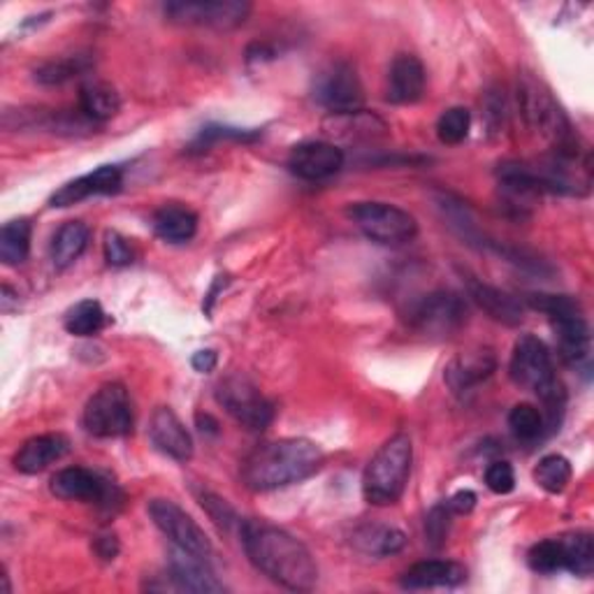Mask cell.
<instances>
[{"instance_id": "17", "label": "cell", "mask_w": 594, "mask_h": 594, "mask_svg": "<svg viewBox=\"0 0 594 594\" xmlns=\"http://www.w3.org/2000/svg\"><path fill=\"white\" fill-rule=\"evenodd\" d=\"M167 578L172 583V590L180 592H226V585L212 572L209 560L191 555L180 549H175L170 555Z\"/></svg>"}, {"instance_id": "4", "label": "cell", "mask_w": 594, "mask_h": 594, "mask_svg": "<svg viewBox=\"0 0 594 594\" xmlns=\"http://www.w3.org/2000/svg\"><path fill=\"white\" fill-rule=\"evenodd\" d=\"M518 107L528 126L551 142L555 158L583 161L572 123L546 86L534 78H523V82L518 84Z\"/></svg>"}, {"instance_id": "13", "label": "cell", "mask_w": 594, "mask_h": 594, "mask_svg": "<svg viewBox=\"0 0 594 594\" xmlns=\"http://www.w3.org/2000/svg\"><path fill=\"white\" fill-rule=\"evenodd\" d=\"M409 316L420 332L449 337L464 326L467 305L453 290H437L423 297Z\"/></svg>"}, {"instance_id": "27", "label": "cell", "mask_w": 594, "mask_h": 594, "mask_svg": "<svg viewBox=\"0 0 594 594\" xmlns=\"http://www.w3.org/2000/svg\"><path fill=\"white\" fill-rule=\"evenodd\" d=\"M80 110L93 123H105L121 110V98L114 86L105 82H89L80 89Z\"/></svg>"}, {"instance_id": "29", "label": "cell", "mask_w": 594, "mask_h": 594, "mask_svg": "<svg viewBox=\"0 0 594 594\" xmlns=\"http://www.w3.org/2000/svg\"><path fill=\"white\" fill-rule=\"evenodd\" d=\"M562 555H564V572L574 576H592L594 572V539L590 532L562 534Z\"/></svg>"}, {"instance_id": "1", "label": "cell", "mask_w": 594, "mask_h": 594, "mask_svg": "<svg viewBox=\"0 0 594 594\" xmlns=\"http://www.w3.org/2000/svg\"><path fill=\"white\" fill-rule=\"evenodd\" d=\"M239 539L246 557L269 581L293 592H309L318 583L314 555L290 532L265 520H239Z\"/></svg>"}, {"instance_id": "30", "label": "cell", "mask_w": 594, "mask_h": 594, "mask_svg": "<svg viewBox=\"0 0 594 594\" xmlns=\"http://www.w3.org/2000/svg\"><path fill=\"white\" fill-rule=\"evenodd\" d=\"M91 65H93V61L89 57H82V54L47 61V63L35 68L33 80L42 86H59V84H65L74 78H80V74L89 72Z\"/></svg>"}, {"instance_id": "36", "label": "cell", "mask_w": 594, "mask_h": 594, "mask_svg": "<svg viewBox=\"0 0 594 594\" xmlns=\"http://www.w3.org/2000/svg\"><path fill=\"white\" fill-rule=\"evenodd\" d=\"M451 515L453 511L449 509V504H437L430 513H428V520H426V534H428V541L432 543L434 549L443 546L445 536H449V530H451Z\"/></svg>"}, {"instance_id": "5", "label": "cell", "mask_w": 594, "mask_h": 594, "mask_svg": "<svg viewBox=\"0 0 594 594\" xmlns=\"http://www.w3.org/2000/svg\"><path fill=\"white\" fill-rule=\"evenodd\" d=\"M413 464L411 437H390L369 460L362 477V494L371 506H392L402 500Z\"/></svg>"}, {"instance_id": "16", "label": "cell", "mask_w": 594, "mask_h": 594, "mask_svg": "<svg viewBox=\"0 0 594 594\" xmlns=\"http://www.w3.org/2000/svg\"><path fill=\"white\" fill-rule=\"evenodd\" d=\"M123 186V172L116 165H103L84 177H78L61 186L52 197L49 205L52 207H72L82 201H89L93 195H114Z\"/></svg>"}, {"instance_id": "25", "label": "cell", "mask_w": 594, "mask_h": 594, "mask_svg": "<svg viewBox=\"0 0 594 594\" xmlns=\"http://www.w3.org/2000/svg\"><path fill=\"white\" fill-rule=\"evenodd\" d=\"M91 239V231L82 221H68L57 231L52 246H49V258L57 269H68L72 263H78L86 252Z\"/></svg>"}, {"instance_id": "21", "label": "cell", "mask_w": 594, "mask_h": 594, "mask_svg": "<svg viewBox=\"0 0 594 594\" xmlns=\"http://www.w3.org/2000/svg\"><path fill=\"white\" fill-rule=\"evenodd\" d=\"M68 439L63 434H40L29 439L14 455V467L21 474H40L49 464L59 462L68 453Z\"/></svg>"}, {"instance_id": "2", "label": "cell", "mask_w": 594, "mask_h": 594, "mask_svg": "<svg viewBox=\"0 0 594 594\" xmlns=\"http://www.w3.org/2000/svg\"><path fill=\"white\" fill-rule=\"evenodd\" d=\"M326 455L318 443L305 437L265 441L242 462V481L254 492H269L311 479Z\"/></svg>"}, {"instance_id": "40", "label": "cell", "mask_w": 594, "mask_h": 594, "mask_svg": "<svg viewBox=\"0 0 594 594\" xmlns=\"http://www.w3.org/2000/svg\"><path fill=\"white\" fill-rule=\"evenodd\" d=\"M201 504H203V509L209 511V515L216 520V523H221L223 528H228L231 523H235V513H233V509H231L226 502H223V500L214 498L212 492H203V494H201Z\"/></svg>"}, {"instance_id": "3", "label": "cell", "mask_w": 594, "mask_h": 594, "mask_svg": "<svg viewBox=\"0 0 594 594\" xmlns=\"http://www.w3.org/2000/svg\"><path fill=\"white\" fill-rule=\"evenodd\" d=\"M509 377L515 386L532 390L546 409L549 428L555 430L562 423V413L566 407V392L562 381L555 375V362L549 346L534 335H523L515 346L509 362Z\"/></svg>"}, {"instance_id": "22", "label": "cell", "mask_w": 594, "mask_h": 594, "mask_svg": "<svg viewBox=\"0 0 594 594\" xmlns=\"http://www.w3.org/2000/svg\"><path fill=\"white\" fill-rule=\"evenodd\" d=\"M467 290L472 295V300L494 320H500V324L513 328L523 324V307L515 300L513 295L488 286L483 281H477L474 277L467 279Z\"/></svg>"}, {"instance_id": "26", "label": "cell", "mask_w": 594, "mask_h": 594, "mask_svg": "<svg viewBox=\"0 0 594 594\" xmlns=\"http://www.w3.org/2000/svg\"><path fill=\"white\" fill-rule=\"evenodd\" d=\"M154 231L170 244L191 242L197 233V214L182 205H165L154 214Z\"/></svg>"}, {"instance_id": "38", "label": "cell", "mask_w": 594, "mask_h": 594, "mask_svg": "<svg viewBox=\"0 0 594 594\" xmlns=\"http://www.w3.org/2000/svg\"><path fill=\"white\" fill-rule=\"evenodd\" d=\"M103 249H105V260H107V265H112V267H126V265H131L133 258H135V254H133V249H131L129 239H126V237H121V235L114 233V231H110V233L105 235V246H103Z\"/></svg>"}, {"instance_id": "34", "label": "cell", "mask_w": 594, "mask_h": 594, "mask_svg": "<svg viewBox=\"0 0 594 594\" xmlns=\"http://www.w3.org/2000/svg\"><path fill=\"white\" fill-rule=\"evenodd\" d=\"M528 564H530L532 572H536V574L564 572V555H562L560 536L539 541L536 546H532V551L528 555Z\"/></svg>"}, {"instance_id": "19", "label": "cell", "mask_w": 594, "mask_h": 594, "mask_svg": "<svg viewBox=\"0 0 594 594\" xmlns=\"http://www.w3.org/2000/svg\"><path fill=\"white\" fill-rule=\"evenodd\" d=\"M428 74L420 59L413 54H400L390 65L388 74V101L395 105H413L426 95Z\"/></svg>"}, {"instance_id": "42", "label": "cell", "mask_w": 594, "mask_h": 594, "mask_svg": "<svg viewBox=\"0 0 594 594\" xmlns=\"http://www.w3.org/2000/svg\"><path fill=\"white\" fill-rule=\"evenodd\" d=\"M191 365H193L195 371H201V375H207V371H214V367L218 365V356L212 349H203V351L193 354Z\"/></svg>"}, {"instance_id": "10", "label": "cell", "mask_w": 594, "mask_h": 594, "mask_svg": "<svg viewBox=\"0 0 594 594\" xmlns=\"http://www.w3.org/2000/svg\"><path fill=\"white\" fill-rule=\"evenodd\" d=\"M163 12L172 23H182V27L233 31L249 19L252 6L242 0H172L165 3Z\"/></svg>"}, {"instance_id": "39", "label": "cell", "mask_w": 594, "mask_h": 594, "mask_svg": "<svg viewBox=\"0 0 594 594\" xmlns=\"http://www.w3.org/2000/svg\"><path fill=\"white\" fill-rule=\"evenodd\" d=\"M485 485L494 494H509L515 488V472L509 462H492L485 469Z\"/></svg>"}, {"instance_id": "37", "label": "cell", "mask_w": 594, "mask_h": 594, "mask_svg": "<svg viewBox=\"0 0 594 594\" xmlns=\"http://www.w3.org/2000/svg\"><path fill=\"white\" fill-rule=\"evenodd\" d=\"M260 133L258 131H239V129H226V126H207L203 129V133L195 137L193 148H205L212 142L218 140H235V142H254L258 140Z\"/></svg>"}, {"instance_id": "12", "label": "cell", "mask_w": 594, "mask_h": 594, "mask_svg": "<svg viewBox=\"0 0 594 594\" xmlns=\"http://www.w3.org/2000/svg\"><path fill=\"white\" fill-rule=\"evenodd\" d=\"M314 98L332 114H354L362 110L365 91L351 63H330L316 74Z\"/></svg>"}, {"instance_id": "41", "label": "cell", "mask_w": 594, "mask_h": 594, "mask_svg": "<svg viewBox=\"0 0 594 594\" xmlns=\"http://www.w3.org/2000/svg\"><path fill=\"white\" fill-rule=\"evenodd\" d=\"M477 502H479V498H477L474 490H458L445 504H449L453 515H467V513L474 511Z\"/></svg>"}, {"instance_id": "20", "label": "cell", "mask_w": 594, "mask_h": 594, "mask_svg": "<svg viewBox=\"0 0 594 594\" xmlns=\"http://www.w3.org/2000/svg\"><path fill=\"white\" fill-rule=\"evenodd\" d=\"M467 581V569L451 560H426L416 562L402 574L400 583L407 590H432V587H455Z\"/></svg>"}, {"instance_id": "7", "label": "cell", "mask_w": 594, "mask_h": 594, "mask_svg": "<svg viewBox=\"0 0 594 594\" xmlns=\"http://www.w3.org/2000/svg\"><path fill=\"white\" fill-rule=\"evenodd\" d=\"M358 231L377 244L400 246L418 235V221L407 209L390 203H356L346 209Z\"/></svg>"}, {"instance_id": "14", "label": "cell", "mask_w": 594, "mask_h": 594, "mask_svg": "<svg viewBox=\"0 0 594 594\" xmlns=\"http://www.w3.org/2000/svg\"><path fill=\"white\" fill-rule=\"evenodd\" d=\"M49 488H52V494H57L59 500L98 504V506H110L119 494L114 483L84 467L61 469L59 474H54Z\"/></svg>"}, {"instance_id": "8", "label": "cell", "mask_w": 594, "mask_h": 594, "mask_svg": "<svg viewBox=\"0 0 594 594\" xmlns=\"http://www.w3.org/2000/svg\"><path fill=\"white\" fill-rule=\"evenodd\" d=\"M84 430L98 439H116L133 432V404L121 383L98 388L84 407Z\"/></svg>"}, {"instance_id": "35", "label": "cell", "mask_w": 594, "mask_h": 594, "mask_svg": "<svg viewBox=\"0 0 594 594\" xmlns=\"http://www.w3.org/2000/svg\"><path fill=\"white\" fill-rule=\"evenodd\" d=\"M472 129V114L464 107H451L445 110L437 121V135L443 144L455 146L462 144Z\"/></svg>"}, {"instance_id": "44", "label": "cell", "mask_w": 594, "mask_h": 594, "mask_svg": "<svg viewBox=\"0 0 594 594\" xmlns=\"http://www.w3.org/2000/svg\"><path fill=\"white\" fill-rule=\"evenodd\" d=\"M195 420H197V428H201V432H207V434H218V420L216 418H212L209 413H197L195 416Z\"/></svg>"}, {"instance_id": "23", "label": "cell", "mask_w": 594, "mask_h": 594, "mask_svg": "<svg viewBox=\"0 0 594 594\" xmlns=\"http://www.w3.org/2000/svg\"><path fill=\"white\" fill-rule=\"evenodd\" d=\"M494 367H498V360L490 351H474V354H464L458 356L449 367H445V383L451 386L455 395H462L467 390L477 388L481 381L490 379Z\"/></svg>"}, {"instance_id": "15", "label": "cell", "mask_w": 594, "mask_h": 594, "mask_svg": "<svg viewBox=\"0 0 594 594\" xmlns=\"http://www.w3.org/2000/svg\"><path fill=\"white\" fill-rule=\"evenodd\" d=\"M288 167L295 177L305 182H324L344 167V152L332 142H303L290 148Z\"/></svg>"}, {"instance_id": "11", "label": "cell", "mask_w": 594, "mask_h": 594, "mask_svg": "<svg viewBox=\"0 0 594 594\" xmlns=\"http://www.w3.org/2000/svg\"><path fill=\"white\" fill-rule=\"evenodd\" d=\"M148 515H152L154 525L170 539V543L180 551L197 555L203 560L214 557V546L205 530L195 523V520L172 500H152L148 502Z\"/></svg>"}, {"instance_id": "9", "label": "cell", "mask_w": 594, "mask_h": 594, "mask_svg": "<svg viewBox=\"0 0 594 594\" xmlns=\"http://www.w3.org/2000/svg\"><path fill=\"white\" fill-rule=\"evenodd\" d=\"M216 402L226 409L237 423L252 432H263L275 420V404H272L260 388L246 377L233 375L216 386Z\"/></svg>"}, {"instance_id": "28", "label": "cell", "mask_w": 594, "mask_h": 594, "mask_svg": "<svg viewBox=\"0 0 594 594\" xmlns=\"http://www.w3.org/2000/svg\"><path fill=\"white\" fill-rule=\"evenodd\" d=\"M31 237L33 226L29 218H14L8 221L3 231H0V260L8 267H17L27 263L31 254Z\"/></svg>"}, {"instance_id": "43", "label": "cell", "mask_w": 594, "mask_h": 594, "mask_svg": "<svg viewBox=\"0 0 594 594\" xmlns=\"http://www.w3.org/2000/svg\"><path fill=\"white\" fill-rule=\"evenodd\" d=\"M95 553H98V557H103L105 562H112L119 555V541H116V536H112V534L98 536L95 539Z\"/></svg>"}, {"instance_id": "33", "label": "cell", "mask_w": 594, "mask_h": 594, "mask_svg": "<svg viewBox=\"0 0 594 594\" xmlns=\"http://www.w3.org/2000/svg\"><path fill=\"white\" fill-rule=\"evenodd\" d=\"M546 420L534 404H515L509 413V428L520 441H536L543 434Z\"/></svg>"}, {"instance_id": "31", "label": "cell", "mask_w": 594, "mask_h": 594, "mask_svg": "<svg viewBox=\"0 0 594 594\" xmlns=\"http://www.w3.org/2000/svg\"><path fill=\"white\" fill-rule=\"evenodd\" d=\"M105 309L95 300H82L68 309L63 326L72 337H91L105 328Z\"/></svg>"}, {"instance_id": "24", "label": "cell", "mask_w": 594, "mask_h": 594, "mask_svg": "<svg viewBox=\"0 0 594 594\" xmlns=\"http://www.w3.org/2000/svg\"><path fill=\"white\" fill-rule=\"evenodd\" d=\"M351 546L371 557H390L404 551L407 536L402 530L390 525H360L351 534Z\"/></svg>"}, {"instance_id": "18", "label": "cell", "mask_w": 594, "mask_h": 594, "mask_svg": "<svg viewBox=\"0 0 594 594\" xmlns=\"http://www.w3.org/2000/svg\"><path fill=\"white\" fill-rule=\"evenodd\" d=\"M148 439L172 460L188 462L193 458V437L170 407H158L154 411L152 423H148Z\"/></svg>"}, {"instance_id": "32", "label": "cell", "mask_w": 594, "mask_h": 594, "mask_svg": "<svg viewBox=\"0 0 594 594\" xmlns=\"http://www.w3.org/2000/svg\"><path fill=\"white\" fill-rule=\"evenodd\" d=\"M574 469L564 455H546L541 458L539 464L534 467V481L541 490H546L549 494H560L566 490V485L572 483Z\"/></svg>"}, {"instance_id": "6", "label": "cell", "mask_w": 594, "mask_h": 594, "mask_svg": "<svg viewBox=\"0 0 594 594\" xmlns=\"http://www.w3.org/2000/svg\"><path fill=\"white\" fill-rule=\"evenodd\" d=\"M525 303L543 311L551 318V326L557 337L560 358L569 367H581L590 362L592 354V337L590 326L583 316V307L576 297L569 295H549V293H530Z\"/></svg>"}]
</instances>
